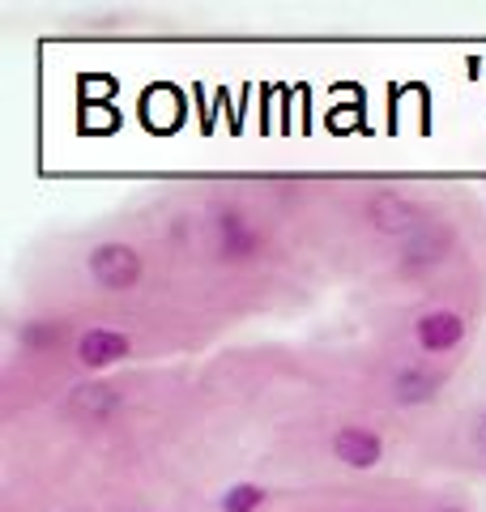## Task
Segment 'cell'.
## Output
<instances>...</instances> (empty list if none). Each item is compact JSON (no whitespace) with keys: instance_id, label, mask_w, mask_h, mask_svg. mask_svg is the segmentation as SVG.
I'll use <instances>...</instances> for the list:
<instances>
[{"instance_id":"6da1fadb","label":"cell","mask_w":486,"mask_h":512,"mask_svg":"<svg viewBox=\"0 0 486 512\" xmlns=\"http://www.w3.org/2000/svg\"><path fill=\"white\" fill-rule=\"evenodd\" d=\"M145 274L141 265V252L128 248V244H99L90 252V278L103 286V291H128L137 286Z\"/></svg>"},{"instance_id":"7a4b0ae2","label":"cell","mask_w":486,"mask_h":512,"mask_svg":"<svg viewBox=\"0 0 486 512\" xmlns=\"http://www.w3.org/2000/svg\"><path fill=\"white\" fill-rule=\"evenodd\" d=\"M448 248H452V231L440 227V222H423L418 231L401 239V265L410 269V274H423V269L444 261Z\"/></svg>"},{"instance_id":"3957f363","label":"cell","mask_w":486,"mask_h":512,"mask_svg":"<svg viewBox=\"0 0 486 512\" xmlns=\"http://www.w3.org/2000/svg\"><path fill=\"white\" fill-rule=\"evenodd\" d=\"M367 218H371V227L384 231V235H410L418 231L423 222H418V205L410 197H401V192H376L367 205Z\"/></svg>"},{"instance_id":"277c9868","label":"cell","mask_w":486,"mask_h":512,"mask_svg":"<svg viewBox=\"0 0 486 512\" xmlns=\"http://www.w3.org/2000/svg\"><path fill=\"white\" fill-rule=\"evenodd\" d=\"M333 453L350 470H371L384 457V444H380L376 431H367V427H342L333 436Z\"/></svg>"},{"instance_id":"5b68a950","label":"cell","mask_w":486,"mask_h":512,"mask_svg":"<svg viewBox=\"0 0 486 512\" xmlns=\"http://www.w3.org/2000/svg\"><path fill=\"white\" fill-rule=\"evenodd\" d=\"M128 342L120 329H86L77 338V359L86 363V367H111V363H120L128 359Z\"/></svg>"},{"instance_id":"8992f818","label":"cell","mask_w":486,"mask_h":512,"mask_svg":"<svg viewBox=\"0 0 486 512\" xmlns=\"http://www.w3.org/2000/svg\"><path fill=\"white\" fill-rule=\"evenodd\" d=\"M120 406V393L111 389V384H81V389L69 393V419L77 423H103L111 410Z\"/></svg>"},{"instance_id":"52a82bcc","label":"cell","mask_w":486,"mask_h":512,"mask_svg":"<svg viewBox=\"0 0 486 512\" xmlns=\"http://www.w3.org/2000/svg\"><path fill=\"white\" fill-rule=\"evenodd\" d=\"M414 333H418V346L423 350H431V355H444V350H452L461 342V333H465V320L457 316V312H427L423 320L414 325Z\"/></svg>"},{"instance_id":"ba28073f","label":"cell","mask_w":486,"mask_h":512,"mask_svg":"<svg viewBox=\"0 0 486 512\" xmlns=\"http://www.w3.org/2000/svg\"><path fill=\"white\" fill-rule=\"evenodd\" d=\"M218 248L226 261H248V256L256 252V231H252V222L235 214V210H226L218 218Z\"/></svg>"},{"instance_id":"9c48e42d","label":"cell","mask_w":486,"mask_h":512,"mask_svg":"<svg viewBox=\"0 0 486 512\" xmlns=\"http://www.w3.org/2000/svg\"><path fill=\"white\" fill-rule=\"evenodd\" d=\"M393 393H397L401 406H423L440 393V372H435V367H418V363L405 367V372L397 376V384H393Z\"/></svg>"},{"instance_id":"30bf717a","label":"cell","mask_w":486,"mask_h":512,"mask_svg":"<svg viewBox=\"0 0 486 512\" xmlns=\"http://www.w3.org/2000/svg\"><path fill=\"white\" fill-rule=\"evenodd\" d=\"M261 504H265V487L256 483H235L222 495V512H256Z\"/></svg>"},{"instance_id":"8fae6325","label":"cell","mask_w":486,"mask_h":512,"mask_svg":"<svg viewBox=\"0 0 486 512\" xmlns=\"http://www.w3.org/2000/svg\"><path fill=\"white\" fill-rule=\"evenodd\" d=\"M440 512H461V508H440Z\"/></svg>"},{"instance_id":"7c38bea8","label":"cell","mask_w":486,"mask_h":512,"mask_svg":"<svg viewBox=\"0 0 486 512\" xmlns=\"http://www.w3.org/2000/svg\"><path fill=\"white\" fill-rule=\"evenodd\" d=\"M482 427H486V419H482Z\"/></svg>"}]
</instances>
